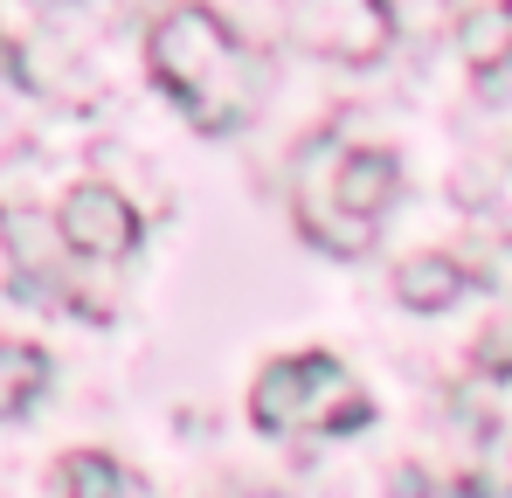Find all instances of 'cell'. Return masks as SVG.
<instances>
[{
	"instance_id": "6da1fadb",
	"label": "cell",
	"mask_w": 512,
	"mask_h": 498,
	"mask_svg": "<svg viewBox=\"0 0 512 498\" xmlns=\"http://www.w3.org/2000/svg\"><path fill=\"white\" fill-rule=\"evenodd\" d=\"M146 63H153L160 90H167L201 132L243 125V111H250V97H256V70H250V56H243V42L201 0H180V7H167L153 21Z\"/></svg>"
},
{
	"instance_id": "7a4b0ae2",
	"label": "cell",
	"mask_w": 512,
	"mask_h": 498,
	"mask_svg": "<svg viewBox=\"0 0 512 498\" xmlns=\"http://www.w3.org/2000/svg\"><path fill=\"white\" fill-rule=\"evenodd\" d=\"M250 415L270 436H340V429H360L374 409L333 353H291L256 374Z\"/></svg>"
},
{
	"instance_id": "3957f363",
	"label": "cell",
	"mask_w": 512,
	"mask_h": 498,
	"mask_svg": "<svg viewBox=\"0 0 512 498\" xmlns=\"http://www.w3.org/2000/svg\"><path fill=\"white\" fill-rule=\"evenodd\" d=\"M56 229H63V243L77 249V256H97V263H111V256H125V249L139 243L132 201H125L118 187H104V180H84V187L63 194Z\"/></svg>"
},
{
	"instance_id": "277c9868",
	"label": "cell",
	"mask_w": 512,
	"mask_h": 498,
	"mask_svg": "<svg viewBox=\"0 0 512 498\" xmlns=\"http://www.w3.org/2000/svg\"><path fill=\"white\" fill-rule=\"evenodd\" d=\"M298 35L319 56H346V63H374L388 49V14L381 0H298Z\"/></svg>"
},
{
	"instance_id": "5b68a950",
	"label": "cell",
	"mask_w": 512,
	"mask_h": 498,
	"mask_svg": "<svg viewBox=\"0 0 512 498\" xmlns=\"http://www.w3.org/2000/svg\"><path fill=\"white\" fill-rule=\"evenodd\" d=\"M395 187H402V166H395V153L360 146V153H346V160L333 166V208H298V215H305V229H312V222H326V215L374 222V215L395 201Z\"/></svg>"
},
{
	"instance_id": "8992f818",
	"label": "cell",
	"mask_w": 512,
	"mask_h": 498,
	"mask_svg": "<svg viewBox=\"0 0 512 498\" xmlns=\"http://www.w3.org/2000/svg\"><path fill=\"white\" fill-rule=\"evenodd\" d=\"M0 249L14 256L21 270V291H56L63 277V229L56 215H35V208H0Z\"/></svg>"
},
{
	"instance_id": "52a82bcc",
	"label": "cell",
	"mask_w": 512,
	"mask_h": 498,
	"mask_svg": "<svg viewBox=\"0 0 512 498\" xmlns=\"http://www.w3.org/2000/svg\"><path fill=\"white\" fill-rule=\"evenodd\" d=\"M464 284H471V270H464V256H409L402 270H395V298L409 305V312H450L457 298H464Z\"/></svg>"
},
{
	"instance_id": "ba28073f",
	"label": "cell",
	"mask_w": 512,
	"mask_h": 498,
	"mask_svg": "<svg viewBox=\"0 0 512 498\" xmlns=\"http://www.w3.org/2000/svg\"><path fill=\"white\" fill-rule=\"evenodd\" d=\"M457 49L471 70H499L512 56V0H485V7L457 14Z\"/></svg>"
},
{
	"instance_id": "9c48e42d",
	"label": "cell",
	"mask_w": 512,
	"mask_h": 498,
	"mask_svg": "<svg viewBox=\"0 0 512 498\" xmlns=\"http://www.w3.org/2000/svg\"><path fill=\"white\" fill-rule=\"evenodd\" d=\"M49 388V353L28 339H0V415H21Z\"/></svg>"
},
{
	"instance_id": "30bf717a",
	"label": "cell",
	"mask_w": 512,
	"mask_h": 498,
	"mask_svg": "<svg viewBox=\"0 0 512 498\" xmlns=\"http://www.w3.org/2000/svg\"><path fill=\"white\" fill-rule=\"evenodd\" d=\"M118 492H125V478H118V464L97 457V450H70V457L56 464V498H118Z\"/></svg>"
},
{
	"instance_id": "8fae6325",
	"label": "cell",
	"mask_w": 512,
	"mask_h": 498,
	"mask_svg": "<svg viewBox=\"0 0 512 498\" xmlns=\"http://www.w3.org/2000/svg\"><path fill=\"white\" fill-rule=\"evenodd\" d=\"M471 367L492 374V381H512V312L492 319V326H478V339H471Z\"/></svg>"
},
{
	"instance_id": "7c38bea8",
	"label": "cell",
	"mask_w": 512,
	"mask_h": 498,
	"mask_svg": "<svg viewBox=\"0 0 512 498\" xmlns=\"http://www.w3.org/2000/svg\"><path fill=\"white\" fill-rule=\"evenodd\" d=\"M381 14L395 35H436L450 21V0H381Z\"/></svg>"
},
{
	"instance_id": "4fadbf2b",
	"label": "cell",
	"mask_w": 512,
	"mask_h": 498,
	"mask_svg": "<svg viewBox=\"0 0 512 498\" xmlns=\"http://www.w3.org/2000/svg\"><path fill=\"white\" fill-rule=\"evenodd\" d=\"M478 256H485V277H478V284L512 291V243H499V236H478Z\"/></svg>"
},
{
	"instance_id": "5bb4252c",
	"label": "cell",
	"mask_w": 512,
	"mask_h": 498,
	"mask_svg": "<svg viewBox=\"0 0 512 498\" xmlns=\"http://www.w3.org/2000/svg\"><path fill=\"white\" fill-rule=\"evenodd\" d=\"M35 7H56V0H35Z\"/></svg>"
},
{
	"instance_id": "9a60e30c",
	"label": "cell",
	"mask_w": 512,
	"mask_h": 498,
	"mask_svg": "<svg viewBox=\"0 0 512 498\" xmlns=\"http://www.w3.org/2000/svg\"><path fill=\"white\" fill-rule=\"evenodd\" d=\"M0 56H7V49H0Z\"/></svg>"
}]
</instances>
